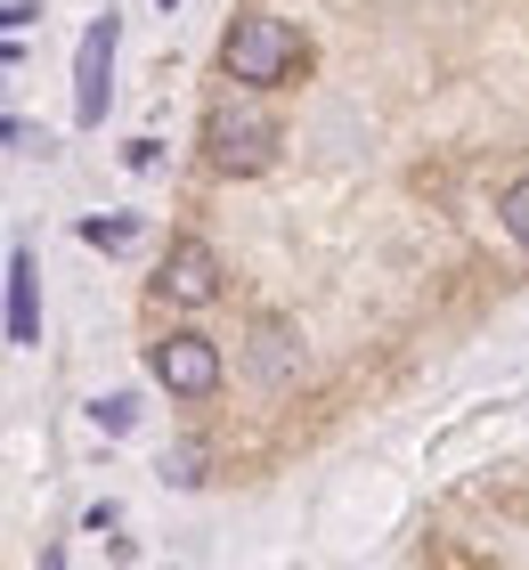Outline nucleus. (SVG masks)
<instances>
[{
    "instance_id": "nucleus-5",
    "label": "nucleus",
    "mask_w": 529,
    "mask_h": 570,
    "mask_svg": "<svg viewBox=\"0 0 529 570\" xmlns=\"http://www.w3.org/2000/svg\"><path fill=\"white\" fill-rule=\"evenodd\" d=\"M155 294L179 302V309H204V302H221V253L196 245V237H179L164 253V277H155Z\"/></svg>"
},
{
    "instance_id": "nucleus-2",
    "label": "nucleus",
    "mask_w": 529,
    "mask_h": 570,
    "mask_svg": "<svg viewBox=\"0 0 529 570\" xmlns=\"http://www.w3.org/2000/svg\"><path fill=\"white\" fill-rule=\"evenodd\" d=\"M204 155H212L221 171H261V164L277 155V122L261 115L253 98H236V90H228L221 107L204 115Z\"/></svg>"
},
{
    "instance_id": "nucleus-6",
    "label": "nucleus",
    "mask_w": 529,
    "mask_h": 570,
    "mask_svg": "<svg viewBox=\"0 0 529 570\" xmlns=\"http://www.w3.org/2000/svg\"><path fill=\"white\" fill-rule=\"evenodd\" d=\"M9 343H41V302H33V253H9Z\"/></svg>"
},
{
    "instance_id": "nucleus-13",
    "label": "nucleus",
    "mask_w": 529,
    "mask_h": 570,
    "mask_svg": "<svg viewBox=\"0 0 529 570\" xmlns=\"http://www.w3.org/2000/svg\"><path fill=\"white\" fill-rule=\"evenodd\" d=\"M164 9H179V0H164Z\"/></svg>"
},
{
    "instance_id": "nucleus-4",
    "label": "nucleus",
    "mask_w": 529,
    "mask_h": 570,
    "mask_svg": "<svg viewBox=\"0 0 529 570\" xmlns=\"http://www.w3.org/2000/svg\"><path fill=\"white\" fill-rule=\"evenodd\" d=\"M106 98H115V17H98L82 49H74V122H106Z\"/></svg>"
},
{
    "instance_id": "nucleus-10",
    "label": "nucleus",
    "mask_w": 529,
    "mask_h": 570,
    "mask_svg": "<svg viewBox=\"0 0 529 570\" xmlns=\"http://www.w3.org/2000/svg\"><path fill=\"white\" fill-rule=\"evenodd\" d=\"M164 481H172V489H196V481H204V456H196V449H172V456H164Z\"/></svg>"
},
{
    "instance_id": "nucleus-9",
    "label": "nucleus",
    "mask_w": 529,
    "mask_h": 570,
    "mask_svg": "<svg viewBox=\"0 0 529 570\" xmlns=\"http://www.w3.org/2000/svg\"><path fill=\"white\" fill-rule=\"evenodd\" d=\"M90 424H98V432H130V424H139V400H130V392H106V400L90 407Z\"/></svg>"
},
{
    "instance_id": "nucleus-7",
    "label": "nucleus",
    "mask_w": 529,
    "mask_h": 570,
    "mask_svg": "<svg viewBox=\"0 0 529 570\" xmlns=\"http://www.w3.org/2000/svg\"><path fill=\"white\" fill-rule=\"evenodd\" d=\"M497 220H506V237L529 253V179H513V188L497 196Z\"/></svg>"
},
{
    "instance_id": "nucleus-1",
    "label": "nucleus",
    "mask_w": 529,
    "mask_h": 570,
    "mask_svg": "<svg viewBox=\"0 0 529 570\" xmlns=\"http://www.w3.org/2000/svg\"><path fill=\"white\" fill-rule=\"evenodd\" d=\"M294 58H302V33L285 17H236L228 24V41H221V66H228V82H245V90H270V82H285L294 73Z\"/></svg>"
},
{
    "instance_id": "nucleus-3",
    "label": "nucleus",
    "mask_w": 529,
    "mask_h": 570,
    "mask_svg": "<svg viewBox=\"0 0 529 570\" xmlns=\"http://www.w3.org/2000/svg\"><path fill=\"white\" fill-rule=\"evenodd\" d=\"M147 375L164 383L172 400H212L221 392V343H212V334H164V343L147 351Z\"/></svg>"
},
{
    "instance_id": "nucleus-11",
    "label": "nucleus",
    "mask_w": 529,
    "mask_h": 570,
    "mask_svg": "<svg viewBox=\"0 0 529 570\" xmlns=\"http://www.w3.org/2000/svg\"><path fill=\"white\" fill-rule=\"evenodd\" d=\"M164 164V139H130V171H155Z\"/></svg>"
},
{
    "instance_id": "nucleus-12",
    "label": "nucleus",
    "mask_w": 529,
    "mask_h": 570,
    "mask_svg": "<svg viewBox=\"0 0 529 570\" xmlns=\"http://www.w3.org/2000/svg\"><path fill=\"white\" fill-rule=\"evenodd\" d=\"M41 9H33V0H9V9H0V24H9V33H25V24H33Z\"/></svg>"
},
{
    "instance_id": "nucleus-8",
    "label": "nucleus",
    "mask_w": 529,
    "mask_h": 570,
    "mask_svg": "<svg viewBox=\"0 0 529 570\" xmlns=\"http://www.w3.org/2000/svg\"><path fill=\"white\" fill-rule=\"evenodd\" d=\"M82 237L106 245V253H130V245H139V220H130V213L123 220H82Z\"/></svg>"
}]
</instances>
